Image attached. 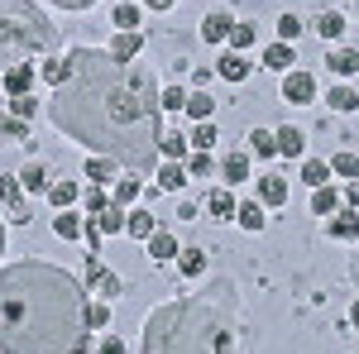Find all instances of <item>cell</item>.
Here are the masks:
<instances>
[{
    "label": "cell",
    "mask_w": 359,
    "mask_h": 354,
    "mask_svg": "<svg viewBox=\"0 0 359 354\" xmlns=\"http://www.w3.org/2000/svg\"><path fill=\"white\" fill-rule=\"evenodd\" d=\"M158 86L139 67L115 57L111 48H72L67 82L53 86L48 120L67 139L86 144L91 154H106L130 172H149L158 163Z\"/></svg>",
    "instance_id": "obj_1"
},
{
    "label": "cell",
    "mask_w": 359,
    "mask_h": 354,
    "mask_svg": "<svg viewBox=\"0 0 359 354\" xmlns=\"http://www.w3.org/2000/svg\"><path fill=\"white\" fill-rule=\"evenodd\" d=\"M86 287L57 264L0 273V354H82L91 340Z\"/></svg>",
    "instance_id": "obj_2"
},
{
    "label": "cell",
    "mask_w": 359,
    "mask_h": 354,
    "mask_svg": "<svg viewBox=\"0 0 359 354\" xmlns=\"http://www.w3.org/2000/svg\"><path fill=\"white\" fill-rule=\"evenodd\" d=\"M139 354H235V326L211 301H163L144 321V350Z\"/></svg>",
    "instance_id": "obj_3"
},
{
    "label": "cell",
    "mask_w": 359,
    "mask_h": 354,
    "mask_svg": "<svg viewBox=\"0 0 359 354\" xmlns=\"http://www.w3.org/2000/svg\"><path fill=\"white\" fill-rule=\"evenodd\" d=\"M53 43H57V29L48 25L43 10H34L25 0H0V67L5 72L34 53H48Z\"/></svg>",
    "instance_id": "obj_4"
},
{
    "label": "cell",
    "mask_w": 359,
    "mask_h": 354,
    "mask_svg": "<svg viewBox=\"0 0 359 354\" xmlns=\"http://www.w3.org/2000/svg\"><path fill=\"white\" fill-rule=\"evenodd\" d=\"M283 101H292V106L316 101V77H311V72H287V77H283Z\"/></svg>",
    "instance_id": "obj_5"
},
{
    "label": "cell",
    "mask_w": 359,
    "mask_h": 354,
    "mask_svg": "<svg viewBox=\"0 0 359 354\" xmlns=\"http://www.w3.org/2000/svg\"><path fill=\"white\" fill-rule=\"evenodd\" d=\"M86 273H91V287H96V292H101V297H106V301H111V297H120V292H125V282H120V278H115L111 268H101L96 259H86Z\"/></svg>",
    "instance_id": "obj_6"
},
{
    "label": "cell",
    "mask_w": 359,
    "mask_h": 354,
    "mask_svg": "<svg viewBox=\"0 0 359 354\" xmlns=\"http://www.w3.org/2000/svg\"><path fill=\"white\" fill-rule=\"evenodd\" d=\"M0 196H5V206L15 211V220H29V211H25V182L10 172V177H0Z\"/></svg>",
    "instance_id": "obj_7"
},
{
    "label": "cell",
    "mask_w": 359,
    "mask_h": 354,
    "mask_svg": "<svg viewBox=\"0 0 359 354\" xmlns=\"http://www.w3.org/2000/svg\"><path fill=\"white\" fill-rule=\"evenodd\" d=\"M29 86H34V67H29V62H15V67L5 72V91H10V101H15V96H29Z\"/></svg>",
    "instance_id": "obj_8"
},
{
    "label": "cell",
    "mask_w": 359,
    "mask_h": 354,
    "mask_svg": "<svg viewBox=\"0 0 359 354\" xmlns=\"http://www.w3.org/2000/svg\"><path fill=\"white\" fill-rule=\"evenodd\" d=\"M177 254H182V245H177L168 230H154V240H149V259H154V264H168V259H177Z\"/></svg>",
    "instance_id": "obj_9"
},
{
    "label": "cell",
    "mask_w": 359,
    "mask_h": 354,
    "mask_svg": "<svg viewBox=\"0 0 359 354\" xmlns=\"http://www.w3.org/2000/svg\"><path fill=\"white\" fill-rule=\"evenodd\" d=\"M154 230H158V220L149 216V211H130L125 216V235L130 240H154Z\"/></svg>",
    "instance_id": "obj_10"
},
{
    "label": "cell",
    "mask_w": 359,
    "mask_h": 354,
    "mask_svg": "<svg viewBox=\"0 0 359 354\" xmlns=\"http://www.w3.org/2000/svg\"><path fill=\"white\" fill-rule=\"evenodd\" d=\"M187 177H192L187 163H172V158H168V163L158 168V187H163V191H182V187H187Z\"/></svg>",
    "instance_id": "obj_11"
},
{
    "label": "cell",
    "mask_w": 359,
    "mask_h": 354,
    "mask_svg": "<svg viewBox=\"0 0 359 354\" xmlns=\"http://www.w3.org/2000/svg\"><path fill=\"white\" fill-rule=\"evenodd\" d=\"M331 240H359V211H335V220H331Z\"/></svg>",
    "instance_id": "obj_12"
},
{
    "label": "cell",
    "mask_w": 359,
    "mask_h": 354,
    "mask_svg": "<svg viewBox=\"0 0 359 354\" xmlns=\"http://www.w3.org/2000/svg\"><path fill=\"white\" fill-rule=\"evenodd\" d=\"M115 158H106V154H91V158H86V177H91V187H101V182H111L115 177Z\"/></svg>",
    "instance_id": "obj_13"
},
{
    "label": "cell",
    "mask_w": 359,
    "mask_h": 354,
    "mask_svg": "<svg viewBox=\"0 0 359 354\" xmlns=\"http://www.w3.org/2000/svg\"><path fill=\"white\" fill-rule=\"evenodd\" d=\"M249 67H254V62H245V53H225L221 62H216V72H221L225 82H245Z\"/></svg>",
    "instance_id": "obj_14"
},
{
    "label": "cell",
    "mask_w": 359,
    "mask_h": 354,
    "mask_svg": "<svg viewBox=\"0 0 359 354\" xmlns=\"http://www.w3.org/2000/svg\"><path fill=\"white\" fill-rule=\"evenodd\" d=\"M230 29H235L230 15H206V20H201V39H206V43H221V39H230Z\"/></svg>",
    "instance_id": "obj_15"
},
{
    "label": "cell",
    "mask_w": 359,
    "mask_h": 354,
    "mask_svg": "<svg viewBox=\"0 0 359 354\" xmlns=\"http://www.w3.org/2000/svg\"><path fill=\"white\" fill-rule=\"evenodd\" d=\"M206 211H211L216 220H230L235 211H240V206H235V196H230V187H216L211 196H206Z\"/></svg>",
    "instance_id": "obj_16"
},
{
    "label": "cell",
    "mask_w": 359,
    "mask_h": 354,
    "mask_svg": "<svg viewBox=\"0 0 359 354\" xmlns=\"http://www.w3.org/2000/svg\"><path fill=\"white\" fill-rule=\"evenodd\" d=\"M326 67H331L335 77H355V72H359V53H355V48H335V53L326 57Z\"/></svg>",
    "instance_id": "obj_17"
},
{
    "label": "cell",
    "mask_w": 359,
    "mask_h": 354,
    "mask_svg": "<svg viewBox=\"0 0 359 354\" xmlns=\"http://www.w3.org/2000/svg\"><path fill=\"white\" fill-rule=\"evenodd\" d=\"M302 149H306L302 130H292V125H287V130H278V154H283V158H302Z\"/></svg>",
    "instance_id": "obj_18"
},
{
    "label": "cell",
    "mask_w": 359,
    "mask_h": 354,
    "mask_svg": "<svg viewBox=\"0 0 359 354\" xmlns=\"http://www.w3.org/2000/svg\"><path fill=\"white\" fill-rule=\"evenodd\" d=\"M259 201L264 206H287V182L283 177H264L259 182Z\"/></svg>",
    "instance_id": "obj_19"
},
{
    "label": "cell",
    "mask_w": 359,
    "mask_h": 354,
    "mask_svg": "<svg viewBox=\"0 0 359 354\" xmlns=\"http://www.w3.org/2000/svg\"><path fill=\"white\" fill-rule=\"evenodd\" d=\"M96 230H101V235H125V206H106V211H101V216H96Z\"/></svg>",
    "instance_id": "obj_20"
},
{
    "label": "cell",
    "mask_w": 359,
    "mask_h": 354,
    "mask_svg": "<svg viewBox=\"0 0 359 354\" xmlns=\"http://www.w3.org/2000/svg\"><path fill=\"white\" fill-rule=\"evenodd\" d=\"M187 115H192L196 125H201V120H211V115H216V101H211V91H192V96H187Z\"/></svg>",
    "instance_id": "obj_21"
},
{
    "label": "cell",
    "mask_w": 359,
    "mask_h": 354,
    "mask_svg": "<svg viewBox=\"0 0 359 354\" xmlns=\"http://www.w3.org/2000/svg\"><path fill=\"white\" fill-rule=\"evenodd\" d=\"M249 154L273 158V154H278V135H273V130H254V135H249Z\"/></svg>",
    "instance_id": "obj_22"
},
{
    "label": "cell",
    "mask_w": 359,
    "mask_h": 354,
    "mask_svg": "<svg viewBox=\"0 0 359 354\" xmlns=\"http://www.w3.org/2000/svg\"><path fill=\"white\" fill-rule=\"evenodd\" d=\"M302 182H306V187H326V182H331V163L306 158V163H302Z\"/></svg>",
    "instance_id": "obj_23"
},
{
    "label": "cell",
    "mask_w": 359,
    "mask_h": 354,
    "mask_svg": "<svg viewBox=\"0 0 359 354\" xmlns=\"http://www.w3.org/2000/svg\"><path fill=\"white\" fill-rule=\"evenodd\" d=\"M311 211H316V216H335V211H340V196H335L331 182H326V187H316V196H311Z\"/></svg>",
    "instance_id": "obj_24"
},
{
    "label": "cell",
    "mask_w": 359,
    "mask_h": 354,
    "mask_svg": "<svg viewBox=\"0 0 359 354\" xmlns=\"http://www.w3.org/2000/svg\"><path fill=\"white\" fill-rule=\"evenodd\" d=\"M177 268L187 273V278H201L206 273V249H182L177 254Z\"/></svg>",
    "instance_id": "obj_25"
},
{
    "label": "cell",
    "mask_w": 359,
    "mask_h": 354,
    "mask_svg": "<svg viewBox=\"0 0 359 354\" xmlns=\"http://www.w3.org/2000/svg\"><path fill=\"white\" fill-rule=\"evenodd\" d=\"M221 177L225 182H245L249 177V154H230V158L221 163Z\"/></svg>",
    "instance_id": "obj_26"
},
{
    "label": "cell",
    "mask_w": 359,
    "mask_h": 354,
    "mask_svg": "<svg viewBox=\"0 0 359 354\" xmlns=\"http://www.w3.org/2000/svg\"><path fill=\"white\" fill-rule=\"evenodd\" d=\"M0 139H10V144H25L29 139V125L20 115H0Z\"/></svg>",
    "instance_id": "obj_27"
},
{
    "label": "cell",
    "mask_w": 359,
    "mask_h": 354,
    "mask_svg": "<svg viewBox=\"0 0 359 354\" xmlns=\"http://www.w3.org/2000/svg\"><path fill=\"white\" fill-rule=\"evenodd\" d=\"M292 62H297V57H292V48H287V43H273V48L264 53V67H273V72H287Z\"/></svg>",
    "instance_id": "obj_28"
},
{
    "label": "cell",
    "mask_w": 359,
    "mask_h": 354,
    "mask_svg": "<svg viewBox=\"0 0 359 354\" xmlns=\"http://www.w3.org/2000/svg\"><path fill=\"white\" fill-rule=\"evenodd\" d=\"M115 25H120V34H135V25H139V5L135 0H120V5H115Z\"/></svg>",
    "instance_id": "obj_29"
},
{
    "label": "cell",
    "mask_w": 359,
    "mask_h": 354,
    "mask_svg": "<svg viewBox=\"0 0 359 354\" xmlns=\"http://www.w3.org/2000/svg\"><path fill=\"white\" fill-rule=\"evenodd\" d=\"M158 154H168V158L177 163V158L187 154V135H177V130H168V135L158 139Z\"/></svg>",
    "instance_id": "obj_30"
},
{
    "label": "cell",
    "mask_w": 359,
    "mask_h": 354,
    "mask_svg": "<svg viewBox=\"0 0 359 354\" xmlns=\"http://www.w3.org/2000/svg\"><path fill=\"white\" fill-rule=\"evenodd\" d=\"M20 182H25V191H48V187H53V182H48V172H43L39 163H29L25 172H20Z\"/></svg>",
    "instance_id": "obj_31"
},
{
    "label": "cell",
    "mask_w": 359,
    "mask_h": 354,
    "mask_svg": "<svg viewBox=\"0 0 359 354\" xmlns=\"http://www.w3.org/2000/svg\"><path fill=\"white\" fill-rule=\"evenodd\" d=\"M235 220H240L245 230H264V206H259V201H245V206L235 211Z\"/></svg>",
    "instance_id": "obj_32"
},
{
    "label": "cell",
    "mask_w": 359,
    "mask_h": 354,
    "mask_svg": "<svg viewBox=\"0 0 359 354\" xmlns=\"http://www.w3.org/2000/svg\"><path fill=\"white\" fill-rule=\"evenodd\" d=\"M326 101H331V110H359V91L355 86H335Z\"/></svg>",
    "instance_id": "obj_33"
},
{
    "label": "cell",
    "mask_w": 359,
    "mask_h": 354,
    "mask_svg": "<svg viewBox=\"0 0 359 354\" xmlns=\"http://www.w3.org/2000/svg\"><path fill=\"white\" fill-rule=\"evenodd\" d=\"M53 230L62 235V240H82V230H86V225H82L77 216H67V211H62V216H53Z\"/></svg>",
    "instance_id": "obj_34"
},
{
    "label": "cell",
    "mask_w": 359,
    "mask_h": 354,
    "mask_svg": "<svg viewBox=\"0 0 359 354\" xmlns=\"http://www.w3.org/2000/svg\"><path fill=\"white\" fill-rule=\"evenodd\" d=\"M139 48H144V39H139V34H120L111 53H115V57H125V62H135V53H139Z\"/></svg>",
    "instance_id": "obj_35"
},
{
    "label": "cell",
    "mask_w": 359,
    "mask_h": 354,
    "mask_svg": "<svg viewBox=\"0 0 359 354\" xmlns=\"http://www.w3.org/2000/svg\"><path fill=\"white\" fill-rule=\"evenodd\" d=\"M48 201H53L57 211L72 206V201H77V182H53V187H48Z\"/></svg>",
    "instance_id": "obj_36"
},
{
    "label": "cell",
    "mask_w": 359,
    "mask_h": 354,
    "mask_svg": "<svg viewBox=\"0 0 359 354\" xmlns=\"http://www.w3.org/2000/svg\"><path fill=\"white\" fill-rule=\"evenodd\" d=\"M331 172L355 177V182H359V154H335V158H331Z\"/></svg>",
    "instance_id": "obj_37"
},
{
    "label": "cell",
    "mask_w": 359,
    "mask_h": 354,
    "mask_svg": "<svg viewBox=\"0 0 359 354\" xmlns=\"http://www.w3.org/2000/svg\"><path fill=\"white\" fill-rule=\"evenodd\" d=\"M39 77H43L48 86H62V82H67V57H62V62H57V57H53V62H43Z\"/></svg>",
    "instance_id": "obj_38"
},
{
    "label": "cell",
    "mask_w": 359,
    "mask_h": 354,
    "mask_svg": "<svg viewBox=\"0 0 359 354\" xmlns=\"http://www.w3.org/2000/svg\"><path fill=\"white\" fill-rule=\"evenodd\" d=\"M135 196H139V182L135 177H120V182H115V206H135Z\"/></svg>",
    "instance_id": "obj_39"
},
{
    "label": "cell",
    "mask_w": 359,
    "mask_h": 354,
    "mask_svg": "<svg viewBox=\"0 0 359 354\" xmlns=\"http://www.w3.org/2000/svg\"><path fill=\"white\" fill-rule=\"evenodd\" d=\"M316 34H321V39H340V34H345V20H340V15H321V20H316Z\"/></svg>",
    "instance_id": "obj_40"
},
{
    "label": "cell",
    "mask_w": 359,
    "mask_h": 354,
    "mask_svg": "<svg viewBox=\"0 0 359 354\" xmlns=\"http://www.w3.org/2000/svg\"><path fill=\"white\" fill-rule=\"evenodd\" d=\"M216 139H221V135H216V125H211V120H201V125H196V135H192V144L201 149V154H211V144H216Z\"/></svg>",
    "instance_id": "obj_41"
},
{
    "label": "cell",
    "mask_w": 359,
    "mask_h": 354,
    "mask_svg": "<svg viewBox=\"0 0 359 354\" xmlns=\"http://www.w3.org/2000/svg\"><path fill=\"white\" fill-rule=\"evenodd\" d=\"M158 106L163 110H187V91H182V86H168V91H158Z\"/></svg>",
    "instance_id": "obj_42"
},
{
    "label": "cell",
    "mask_w": 359,
    "mask_h": 354,
    "mask_svg": "<svg viewBox=\"0 0 359 354\" xmlns=\"http://www.w3.org/2000/svg\"><path fill=\"white\" fill-rule=\"evenodd\" d=\"M230 43H235V53H245L249 43H254V25H235L230 29Z\"/></svg>",
    "instance_id": "obj_43"
},
{
    "label": "cell",
    "mask_w": 359,
    "mask_h": 354,
    "mask_svg": "<svg viewBox=\"0 0 359 354\" xmlns=\"http://www.w3.org/2000/svg\"><path fill=\"white\" fill-rule=\"evenodd\" d=\"M278 34H283V43H292V39L302 34V20H297V15H283V20H278Z\"/></svg>",
    "instance_id": "obj_44"
},
{
    "label": "cell",
    "mask_w": 359,
    "mask_h": 354,
    "mask_svg": "<svg viewBox=\"0 0 359 354\" xmlns=\"http://www.w3.org/2000/svg\"><path fill=\"white\" fill-rule=\"evenodd\" d=\"M106 206H111V196H106L101 187H91V191H86V211H91V216H101Z\"/></svg>",
    "instance_id": "obj_45"
},
{
    "label": "cell",
    "mask_w": 359,
    "mask_h": 354,
    "mask_svg": "<svg viewBox=\"0 0 359 354\" xmlns=\"http://www.w3.org/2000/svg\"><path fill=\"white\" fill-rule=\"evenodd\" d=\"M187 172H192V177H211V154H196V158H187Z\"/></svg>",
    "instance_id": "obj_46"
},
{
    "label": "cell",
    "mask_w": 359,
    "mask_h": 354,
    "mask_svg": "<svg viewBox=\"0 0 359 354\" xmlns=\"http://www.w3.org/2000/svg\"><path fill=\"white\" fill-rule=\"evenodd\" d=\"M86 321H91V330H101L106 321H111V311H106V301H96L91 311H86Z\"/></svg>",
    "instance_id": "obj_47"
},
{
    "label": "cell",
    "mask_w": 359,
    "mask_h": 354,
    "mask_svg": "<svg viewBox=\"0 0 359 354\" xmlns=\"http://www.w3.org/2000/svg\"><path fill=\"white\" fill-rule=\"evenodd\" d=\"M34 110H39V101H34V96H15V115H20V120H29Z\"/></svg>",
    "instance_id": "obj_48"
},
{
    "label": "cell",
    "mask_w": 359,
    "mask_h": 354,
    "mask_svg": "<svg viewBox=\"0 0 359 354\" xmlns=\"http://www.w3.org/2000/svg\"><path fill=\"white\" fill-rule=\"evenodd\" d=\"M101 354H125V340H115V335H106V340H101Z\"/></svg>",
    "instance_id": "obj_49"
},
{
    "label": "cell",
    "mask_w": 359,
    "mask_h": 354,
    "mask_svg": "<svg viewBox=\"0 0 359 354\" xmlns=\"http://www.w3.org/2000/svg\"><path fill=\"white\" fill-rule=\"evenodd\" d=\"M57 10H91V5H96V0H53Z\"/></svg>",
    "instance_id": "obj_50"
},
{
    "label": "cell",
    "mask_w": 359,
    "mask_h": 354,
    "mask_svg": "<svg viewBox=\"0 0 359 354\" xmlns=\"http://www.w3.org/2000/svg\"><path fill=\"white\" fill-rule=\"evenodd\" d=\"M345 206H350V211H359V182H350V191H345Z\"/></svg>",
    "instance_id": "obj_51"
},
{
    "label": "cell",
    "mask_w": 359,
    "mask_h": 354,
    "mask_svg": "<svg viewBox=\"0 0 359 354\" xmlns=\"http://www.w3.org/2000/svg\"><path fill=\"white\" fill-rule=\"evenodd\" d=\"M149 10H172V0H149Z\"/></svg>",
    "instance_id": "obj_52"
},
{
    "label": "cell",
    "mask_w": 359,
    "mask_h": 354,
    "mask_svg": "<svg viewBox=\"0 0 359 354\" xmlns=\"http://www.w3.org/2000/svg\"><path fill=\"white\" fill-rule=\"evenodd\" d=\"M350 321H355V326H359V301H355V306H350Z\"/></svg>",
    "instance_id": "obj_53"
},
{
    "label": "cell",
    "mask_w": 359,
    "mask_h": 354,
    "mask_svg": "<svg viewBox=\"0 0 359 354\" xmlns=\"http://www.w3.org/2000/svg\"><path fill=\"white\" fill-rule=\"evenodd\" d=\"M350 273H355V282H359V254H355V264H350Z\"/></svg>",
    "instance_id": "obj_54"
},
{
    "label": "cell",
    "mask_w": 359,
    "mask_h": 354,
    "mask_svg": "<svg viewBox=\"0 0 359 354\" xmlns=\"http://www.w3.org/2000/svg\"><path fill=\"white\" fill-rule=\"evenodd\" d=\"M0 254H5V225H0Z\"/></svg>",
    "instance_id": "obj_55"
}]
</instances>
